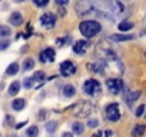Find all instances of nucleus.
Returning a JSON list of instances; mask_svg holds the SVG:
<instances>
[{
    "label": "nucleus",
    "mask_w": 146,
    "mask_h": 137,
    "mask_svg": "<svg viewBox=\"0 0 146 137\" xmlns=\"http://www.w3.org/2000/svg\"><path fill=\"white\" fill-rule=\"evenodd\" d=\"M79 29H80V33L85 37H93V36H96L102 30V26L96 20H86V22H82L80 23Z\"/></svg>",
    "instance_id": "obj_1"
},
{
    "label": "nucleus",
    "mask_w": 146,
    "mask_h": 137,
    "mask_svg": "<svg viewBox=\"0 0 146 137\" xmlns=\"http://www.w3.org/2000/svg\"><path fill=\"white\" fill-rule=\"evenodd\" d=\"M75 9H76V13L79 16H88V14L95 12V6H93L92 0H79L75 6Z\"/></svg>",
    "instance_id": "obj_2"
},
{
    "label": "nucleus",
    "mask_w": 146,
    "mask_h": 137,
    "mask_svg": "<svg viewBox=\"0 0 146 137\" xmlns=\"http://www.w3.org/2000/svg\"><path fill=\"white\" fill-rule=\"evenodd\" d=\"M83 90H85V93L89 94V96H96V94H99V93L102 92V86H100V83H99L98 80L89 79V80L85 82Z\"/></svg>",
    "instance_id": "obj_3"
},
{
    "label": "nucleus",
    "mask_w": 146,
    "mask_h": 137,
    "mask_svg": "<svg viewBox=\"0 0 146 137\" xmlns=\"http://www.w3.org/2000/svg\"><path fill=\"white\" fill-rule=\"evenodd\" d=\"M75 73H76V66H75V63H72L70 60L62 61V64H60V74H62V76L69 77V76L75 74Z\"/></svg>",
    "instance_id": "obj_4"
},
{
    "label": "nucleus",
    "mask_w": 146,
    "mask_h": 137,
    "mask_svg": "<svg viewBox=\"0 0 146 137\" xmlns=\"http://www.w3.org/2000/svg\"><path fill=\"white\" fill-rule=\"evenodd\" d=\"M106 86L112 94H119L123 89V82L120 79H109L106 80Z\"/></svg>",
    "instance_id": "obj_5"
},
{
    "label": "nucleus",
    "mask_w": 146,
    "mask_h": 137,
    "mask_svg": "<svg viewBox=\"0 0 146 137\" xmlns=\"http://www.w3.org/2000/svg\"><path fill=\"white\" fill-rule=\"evenodd\" d=\"M106 117H108V120H110V121H117V120L120 119V111H119L117 103H110V104L106 107Z\"/></svg>",
    "instance_id": "obj_6"
},
{
    "label": "nucleus",
    "mask_w": 146,
    "mask_h": 137,
    "mask_svg": "<svg viewBox=\"0 0 146 137\" xmlns=\"http://www.w3.org/2000/svg\"><path fill=\"white\" fill-rule=\"evenodd\" d=\"M40 23H42V26H44L46 29H52V27H54V24H56V17H54L53 13H43V14L40 16Z\"/></svg>",
    "instance_id": "obj_7"
},
{
    "label": "nucleus",
    "mask_w": 146,
    "mask_h": 137,
    "mask_svg": "<svg viewBox=\"0 0 146 137\" xmlns=\"http://www.w3.org/2000/svg\"><path fill=\"white\" fill-rule=\"evenodd\" d=\"M56 59V53L53 49H44L43 51H40V61L42 63H52Z\"/></svg>",
    "instance_id": "obj_8"
},
{
    "label": "nucleus",
    "mask_w": 146,
    "mask_h": 137,
    "mask_svg": "<svg viewBox=\"0 0 146 137\" xmlns=\"http://www.w3.org/2000/svg\"><path fill=\"white\" fill-rule=\"evenodd\" d=\"M88 50H89V41H86V40H79L73 46V51L78 54H85Z\"/></svg>",
    "instance_id": "obj_9"
},
{
    "label": "nucleus",
    "mask_w": 146,
    "mask_h": 137,
    "mask_svg": "<svg viewBox=\"0 0 146 137\" xmlns=\"http://www.w3.org/2000/svg\"><path fill=\"white\" fill-rule=\"evenodd\" d=\"M92 110H93V107H92L90 104H88V103L82 101V104H80V106H79V109H78L76 116H79V117H86V116H88Z\"/></svg>",
    "instance_id": "obj_10"
},
{
    "label": "nucleus",
    "mask_w": 146,
    "mask_h": 137,
    "mask_svg": "<svg viewBox=\"0 0 146 137\" xmlns=\"http://www.w3.org/2000/svg\"><path fill=\"white\" fill-rule=\"evenodd\" d=\"M126 2L127 0H115L113 2V10L116 13H125L126 12Z\"/></svg>",
    "instance_id": "obj_11"
},
{
    "label": "nucleus",
    "mask_w": 146,
    "mask_h": 137,
    "mask_svg": "<svg viewBox=\"0 0 146 137\" xmlns=\"http://www.w3.org/2000/svg\"><path fill=\"white\" fill-rule=\"evenodd\" d=\"M10 23H12L13 26H20V24L23 23V17H22V14H20L19 12H13L12 16H10Z\"/></svg>",
    "instance_id": "obj_12"
},
{
    "label": "nucleus",
    "mask_w": 146,
    "mask_h": 137,
    "mask_svg": "<svg viewBox=\"0 0 146 137\" xmlns=\"http://www.w3.org/2000/svg\"><path fill=\"white\" fill-rule=\"evenodd\" d=\"M132 39H135L133 34H112L110 36V40H115V41H126Z\"/></svg>",
    "instance_id": "obj_13"
},
{
    "label": "nucleus",
    "mask_w": 146,
    "mask_h": 137,
    "mask_svg": "<svg viewBox=\"0 0 146 137\" xmlns=\"http://www.w3.org/2000/svg\"><path fill=\"white\" fill-rule=\"evenodd\" d=\"M25 106H26V100H25V99H16V100H13V103H12V107H13V110H16V111L23 110Z\"/></svg>",
    "instance_id": "obj_14"
},
{
    "label": "nucleus",
    "mask_w": 146,
    "mask_h": 137,
    "mask_svg": "<svg viewBox=\"0 0 146 137\" xmlns=\"http://www.w3.org/2000/svg\"><path fill=\"white\" fill-rule=\"evenodd\" d=\"M75 94H76V89H75V86L66 84V86L63 87V96H64V97H73Z\"/></svg>",
    "instance_id": "obj_15"
},
{
    "label": "nucleus",
    "mask_w": 146,
    "mask_h": 137,
    "mask_svg": "<svg viewBox=\"0 0 146 137\" xmlns=\"http://www.w3.org/2000/svg\"><path fill=\"white\" fill-rule=\"evenodd\" d=\"M145 130H146L145 124H136L135 128L132 130V136H133V137H142L143 133H145Z\"/></svg>",
    "instance_id": "obj_16"
},
{
    "label": "nucleus",
    "mask_w": 146,
    "mask_h": 137,
    "mask_svg": "<svg viewBox=\"0 0 146 137\" xmlns=\"http://www.w3.org/2000/svg\"><path fill=\"white\" fill-rule=\"evenodd\" d=\"M20 92V83L19 82H13L9 87V96H16Z\"/></svg>",
    "instance_id": "obj_17"
},
{
    "label": "nucleus",
    "mask_w": 146,
    "mask_h": 137,
    "mask_svg": "<svg viewBox=\"0 0 146 137\" xmlns=\"http://www.w3.org/2000/svg\"><path fill=\"white\" fill-rule=\"evenodd\" d=\"M17 72H19V64H17V63H12V64L7 67V70H6V73H7L9 76H15Z\"/></svg>",
    "instance_id": "obj_18"
},
{
    "label": "nucleus",
    "mask_w": 146,
    "mask_h": 137,
    "mask_svg": "<svg viewBox=\"0 0 146 137\" xmlns=\"http://www.w3.org/2000/svg\"><path fill=\"white\" fill-rule=\"evenodd\" d=\"M44 79H46V74H44L43 72H36V73L33 74V77H32V80H33V82H37V83H43Z\"/></svg>",
    "instance_id": "obj_19"
},
{
    "label": "nucleus",
    "mask_w": 146,
    "mask_h": 137,
    "mask_svg": "<svg viewBox=\"0 0 146 137\" xmlns=\"http://www.w3.org/2000/svg\"><path fill=\"white\" fill-rule=\"evenodd\" d=\"M72 130H73V133H75V134H82L83 133V124L79 123V121L73 123L72 124Z\"/></svg>",
    "instance_id": "obj_20"
},
{
    "label": "nucleus",
    "mask_w": 146,
    "mask_h": 137,
    "mask_svg": "<svg viewBox=\"0 0 146 137\" xmlns=\"http://www.w3.org/2000/svg\"><path fill=\"white\" fill-rule=\"evenodd\" d=\"M132 27H133V23H132V22H129V20H125V22L119 23V30H122V32L130 30Z\"/></svg>",
    "instance_id": "obj_21"
},
{
    "label": "nucleus",
    "mask_w": 146,
    "mask_h": 137,
    "mask_svg": "<svg viewBox=\"0 0 146 137\" xmlns=\"http://www.w3.org/2000/svg\"><path fill=\"white\" fill-rule=\"evenodd\" d=\"M26 134H27V137H37V136H39V128H37V126H30V127L27 128Z\"/></svg>",
    "instance_id": "obj_22"
},
{
    "label": "nucleus",
    "mask_w": 146,
    "mask_h": 137,
    "mask_svg": "<svg viewBox=\"0 0 146 137\" xmlns=\"http://www.w3.org/2000/svg\"><path fill=\"white\" fill-rule=\"evenodd\" d=\"M35 67V60L33 59H26L25 60V64H23V70H32V68Z\"/></svg>",
    "instance_id": "obj_23"
},
{
    "label": "nucleus",
    "mask_w": 146,
    "mask_h": 137,
    "mask_svg": "<svg viewBox=\"0 0 146 137\" xmlns=\"http://www.w3.org/2000/svg\"><path fill=\"white\" fill-rule=\"evenodd\" d=\"M56 128H57V121H49V123L46 124V130H47L49 133H54Z\"/></svg>",
    "instance_id": "obj_24"
},
{
    "label": "nucleus",
    "mask_w": 146,
    "mask_h": 137,
    "mask_svg": "<svg viewBox=\"0 0 146 137\" xmlns=\"http://www.w3.org/2000/svg\"><path fill=\"white\" fill-rule=\"evenodd\" d=\"M10 29L7 26H0V37H7L10 34Z\"/></svg>",
    "instance_id": "obj_25"
},
{
    "label": "nucleus",
    "mask_w": 146,
    "mask_h": 137,
    "mask_svg": "<svg viewBox=\"0 0 146 137\" xmlns=\"http://www.w3.org/2000/svg\"><path fill=\"white\" fill-rule=\"evenodd\" d=\"M88 67H92V70L93 72H96V73H103V66L102 64H99V63H96V64H88Z\"/></svg>",
    "instance_id": "obj_26"
},
{
    "label": "nucleus",
    "mask_w": 146,
    "mask_h": 137,
    "mask_svg": "<svg viewBox=\"0 0 146 137\" xmlns=\"http://www.w3.org/2000/svg\"><path fill=\"white\" fill-rule=\"evenodd\" d=\"M9 46H10L9 40H2V41H0V50H6Z\"/></svg>",
    "instance_id": "obj_27"
},
{
    "label": "nucleus",
    "mask_w": 146,
    "mask_h": 137,
    "mask_svg": "<svg viewBox=\"0 0 146 137\" xmlns=\"http://www.w3.org/2000/svg\"><path fill=\"white\" fill-rule=\"evenodd\" d=\"M33 2H35V5H36V6L43 7V6H46V5L49 3V0H33Z\"/></svg>",
    "instance_id": "obj_28"
},
{
    "label": "nucleus",
    "mask_w": 146,
    "mask_h": 137,
    "mask_svg": "<svg viewBox=\"0 0 146 137\" xmlns=\"http://www.w3.org/2000/svg\"><path fill=\"white\" fill-rule=\"evenodd\" d=\"M143 111H145V104H140L136 110V117H142L143 116Z\"/></svg>",
    "instance_id": "obj_29"
},
{
    "label": "nucleus",
    "mask_w": 146,
    "mask_h": 137,
    "mask_svg": "<svg viewBox=\"0 0 146 137\" xmlns=\"http://www.w3.org/2000/svg\"><path fill=\"white\" fill-rule=\"evenodd\" d=\"M98 124H99V121L96 120V119H90V120H88V126L89 127H98Z\"/></svg>",
    "instance_id": "obj_30"
},
{
    "label": "nucleus",
    "mask_w": 146,
    "mask_h": 137,
    "mask_svg": "<svg viewBox=\"0 0 146 137\" xmlns=\"http://www.w3.org/2000/svg\"><path fill=\"white\" fill-rule=\"evenodd\" d=\"M23 84H25L26 89H30V87L33 86V80H32L30 77H27V79H25V83H23Z\"/></svg>",
    "instance_id": "obj_31"
},
{
    "label": "nucleus",
    "mask_w": 146,
    "mask_h": 137,
    "mask_svg": "<svg viewBox=\"0 0 146 137\" xmlns=\"http://www.w3.org/2000/svg\"><path fill=\"white\" fill-rule=\"evenodd\" d=\"M139 96H140V92H136V93H132V94H130V97L127 99V103H130L132 100H136V99H137Z\"/></svg>",
    "instance_id": "obj_32"
},
{
    "label": "nucleus",
    "mask_w": 146,
    "mask_h": 137,
    "mask_svg": "<svg viewBox=\"0 0 146 137\" xmlns=\"http://www.w3.org/2000/svg\"><path fill=\"white\" fill-rule=\"evenodd\" d=\"M44 117H46V111H44V110H40V111H39V116H37V119H39V120H43Z\"/></svg>",
    "instance_id": "obj_33"
},
{
    "label": "nucleus",
    "mask_w": 146,
    "mask_h": 137,
    "mask_svg": "<svg viewBox=\"0 0 146 137\" xmlns=\"http://www.w3.org/2000/svg\"><path fill=\"white\" fill-rule=\"evenodd\" d=\"M54 2L59 5V6H63V5H66V3H69V0H54Z\"/></svg>",
    "instance_id": "obj_34"
},
{
    "label": "nucleus",
    "mask_w": 146,
    "mask_h": 137,
    "mask_svg": "<svg viewBox=\"0 0 146 137\" xmlns=\"http://www.w3.org/2000/svg\"><path fill=\"white\" fill-rule=\"evenodd\" d=\"M62 137H73V134H72V133H63Z\"/></svg>",
    "instance_id": "obj_35"
},
{
    "label": "nucleus",
    "mask_w": 146,
    "mask_h": 137,
    "mask_svg": "<svg viewBox=\"0 0 146 137\" xmlns=\"http://www.w3.org/2000/svg\"><path fill=\"white\" fill-rule=\"evenodd\" d=\"M59 14H60V16H64V9H63V7L59 9Z\"/></svg>",
    "instance_id": "obj_36"
},
{
    "label": "nucleus",
    "mask_w": 146,
    "mask_h": 137,
    "mask_svg": "<svg viewBox=\"0 0 146 137\" xmlns=\"http://www.w3.org/2000/svg\"><path fill=\"white\" fill-rule=\"evenodd\" d=\"M20 2H22V0H20Z\"/></svg>",
    "instance_id": "obj_37"
}]
</instances>
